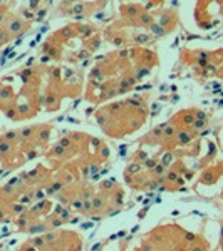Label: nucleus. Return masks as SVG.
Wrapping results in <instances>:
<instances>
[{"label":"nucleus","instance_id":"4468645a","mask_svg":"<svg viewBox=\"0 0 223 251\" xmlns=\"http://www.w3.org/2000/svg\"><path fill=\"white\" fill-rule=\"evenodd\" d=\"M139 20L144 22V23L148 25V23H151V22H153V18H151V15H148V13H141V15H139Z\"/></svg>","mask_w":223,"mask_h":251},{"label":"nucleus","instance_id":"6e6552de","mask_svg":"<svg viewBox=\"0 0 223 251\" xmlns=\"http://www.w3.org/2000/svg\"><path fill=\"white\" fill-rule=\"evenodd\" d=\"M156 164H158L156 157H146V159H144V166L149 167V169H153V167L156 166Z\"/></svg>","mask_w":223,"mask_h":251},{"label":"nucleus","instance_id":"2eb2a0df","mask_svg":"<svg viewBox=\"0 0 223 251\" xmlns=\"http://www.w3.org/2000/svg\"><path fill=\"white\" fill-rule=\"evenodd\" d=\"M72 207H74V209L82 211V199H81V197H79V199H76V201H72Z\"/></svg>","mask_w":223,"mask_h":251},{"label":"nucleus","instance_id":"f257e3e1","mask_svg":"<svg viewBox=\"0 0 223 251\" xmlns=\"http://www.w3.org/2000/svg\"><path fill=\"white\" fill-rule=\"evenodd\" d=\"M176 142H178V146H186L188 142H191V139H193V134L191 132H188V131H178L176 132Z\"/></svg>","mask_w":223,"mask_h":251},{"label":"nucleus","instance_id":"423d86ee","mask_svg":"<svg viewBox=\"0 0 223 251\" xmlns=\"http://www.w3.org/2000/svg\"><path fill=\"white\" fill-rule=\"evenodd\" d=\"M193 129H195V131H200V129H203L206 126V120H203V119H195L193 120Z\"/></svg>","mask_w":223,"mask_h":251},{"label":"nucleus","instance_id":"a211bd4d","mask_svg":"<svg viewBox=\"0 0 223 251\" xmlns=\"http://www.w3.org/2000/svg\"><path fill=\"white\" fill-rule=\"evenodd\" d=\"M34 157H37V151H29V154H27V159H34Z\"/></svg>","mask_w":223,"mask_h":251},{"label":"nucleus","instance_id":"f03ea898","mask_svg":"<svg viewBox=\"0 0 223 251\" xmlns=\"http://www.w3.org/2000/svg\"><path fill=\"white\" fill-rule=\"evenodd\" d=\"M25 27H29V23H25L24 20H19V18H17V20H13V22L10 23V25H8V30L15 33V32L22 30V28H25Z\"/></svg>","mask_w":223,"mask_h":251},{"label":"nucleus","instance_id":"20e7f679","mask_svg":"<svg viewBox=\"0 0 223 251\" xmlns=\"http://www.w3.org/2000/svg\"><path fill=\"white\" fill-rule=\"evenodd\" d=\"M35 131H37L35 127H27V129H24V131L17 132V134H19V137H20V139H29V137H32L34 134H35Z\"/></svg>","mask_w":223,"mask_h":251},{"label":"nucleus","instance_id":"39448f33","mask_svg":"<svg viewBox=\"0 0 223 251\" xmlns=\"http://www.w3.org/2000/svg\"><path fill=\"white\" fill-rule=\"evenodd\" d=\"M103 204H104V201H103V197H101V196L93 197V202H91V206H93V209H94V211L103 209Z\"/></svg>","mask_w":223,"mask_h":251},{"label":"nucleus","instance_id":"ddd939ff","mask_svg":"<svg viewBox=\"0 0 223 251\" xmlns=\"http://www.w3.org/2000/svg\"><path fill=\"white\" fill-rule=\"evenodd\" d=\"M178 177H180V176H178L176 172H174V169H171L169 172H166V179H168L169 182H176Z\"/></svg>","mask_w":223,"mask_h":251},{"label":"nucleus","instance_id":"f8f14e48","mask_svg":"<svg viewBox=\"0 0 223 251\" xmlns=\"http://www.w3.org/2000/svg\"><path fill=\"white\" fill-rule=\"evenodd\" d=\"M171 162H173V154H171V152H166V154H164V159H163L159 164H163V166L166 167L168 164H171Z\"/></svg>","mask_w":223,"mask_h":251},{"label":"nucleus","instance_id":"1a4fd4ad","mask_svg":"<svg viewBox=\"0 0 223 251\" xmlns=\"http://www.w3.org/2000/svg\"><path fill=\"white\" fill-rule=\"evenodd\" d=\"M30 244L34 246V248H40V246L45 244V239H44V238H34L30 241Z\"/></svg>","mask_w":223,"mask_h":251},{"label":"nucleus","instance_id":"dca6fc26","mask_svg":"<svg viewBox=\"0 0 223 251\" xmlns=\"http://www.w3.org/2000/svg\"><path fill=\"white\" fill-rule=\"evenodd\" d=\"M113 186H114L113 181H104V182H101V189H111Z\"/></svg>","mask_w":223,"mask_h":251},{"label":"nucleus","instance_id":"7ed1b4c3","mask_svg":"<svg viewBox=\"0 0 223 251\" xmlns=\"http://www.w3.org/2000/svg\"><path fill=\"white\" fill-rule=\"evenodd\" d=\"M139 171H141V164L133 162L131 166L126 167V177H129L131 174H139Z\"/></svg>","mask_w":223,"mask_h":251},{"label":"nucleus","instance_id":"f3484780","mask_svg":"<svg viewBox=\"0 0 223 251\" xmlns=\"http://www.w3.org/2000/svg\"><path fill=\"white\" fill-rule=\"evenodd\" d=\"M17 224H19V228H25V226H27V216H24V218L19 219Z\"/></svg>","mask_w":223,"mask_h":251},{"label":"nucleus","instance_id":"0eeeda50","mask_svg":"<svg viewBox=\"0 0 223 251\" xmlns=\"http://www.w3.org/2000/svg\"><path fill=\"white\" fill-rule=\"evenodd\" d=\"M5 115H7L8 119H13V120L20 119V117H19V112H17V110L13 109V107H10V109H7V110H5Z\"/></svg>","mask_w":223,"mask_h":251},{"label":"nucleus","instance_id":"9b49d317","mask_svg":"<svg viewBox=\"0 0 223 251\" xmlns=\"http://www.w3.org/2000/svg\"><path fill=\"white\" fill-rule=\"evenodd\" d=\"M49 136H50V129H47V127H45V131H40V132H39V139H40L42 142H45L47 139H49Z\"/></svg>","mask_w":223,"mask_h":251},{"label":"nucleus","instance_id":"6ab92c4d","mask_svg":"<svg viewBox=\"0 0 223 251\" xmlns=\"http://www.w3.org/2000/svg\"><path fill=\"white\" fill-rule=\"evenodd\" d=\"M3 216H5V211H2V209H0V221L3 219Z\"/></svg>","mask_w":223,"mask_h":251},{"label":"nucleus","instance_id":"9d476101","mask_svg":"<svg viewBox=\"0 0 223 251\" xmlns=\"http://www.w3.org/2000/svg\"><path fill=\"white\" fill-rule=\"evenodd\" d=\"M12 149V144L10 142H0V154H5V152H8Z\"/></svg>","mask_w":223,"mask_h":251}]
</instances>
